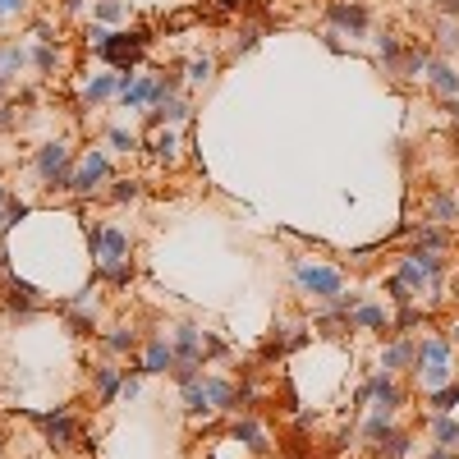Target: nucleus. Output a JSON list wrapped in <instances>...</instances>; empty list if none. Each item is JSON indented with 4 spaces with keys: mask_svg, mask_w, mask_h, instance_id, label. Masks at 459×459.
I'll return each mask as SVG.
<instances>
[{
    "mask_svg": "<svg viewBox=\"0 0 459 459\" xmlns=\"http://www.w3.org/2000/svg\"><path fill=\"white\" fill-rule=\"evenodd\" d=\"M418 377H423L427 391H437V386L450 382V345L446 340H423V349H418Z\"/></svg>",
    "mask_w": 459,
    "mask_h": 459,
    "instance_id": "obj_1",
    "label": "nucleus"
},
{
    "mask_svg": "<svg viewBox=\"0 0 459 459\" xmlns=\"http://www.w3.org/2000/svg\"><path fill=\"white\" fill-rule=\"evenodd\" d=\"M294 271H299V285L313 289L317 299H336L340 289H345V276L331 271V266H294Z\"/></svg>",
    "mask_w": 459,
    "mask_h": 459,
    "instance_id": "obj_2",
    "label": "nucleus"
},
{
    "mask_svg": "<svg viewBox=\"0 0 459 459\" xmlns=\"http://www.w3.org/2000/svg\"><path fill=\"white\" fill-rule=\"evenodd\" d=\"M37 170H42L46 184H60L69 188V152H65V142H51V147H42V156H37Z\"/></svg>",
    "mask_w": 459,
    "mask_h": 459,
    "instance_id": "obj_3",
    "label": "nucleus"
},
{
    "mask_svg": "<svg viewBox=\"0 0 459 459\" xmlns=\"http://www.w3.org/2000/svg\"><path fill=\"white\" fill-rule=\"evenodd\" d=\"M92 243L101 248V266L124 262V253H129V239H124L120 230H92Z\"/></svg>",
    "mask_w": 459,
    "mask_h": 459,
    "instance_id": "obj_4",
    "label": "nucleus"
},
{
    "mask_svg": "<svg viewBox=\"0 0 459 459\" xmlns=\"http://www.w3.org/2000/svg\"><path fill=\"white\" fill-rule=\"evenodd\" d=\"M368 395L377 400V409H382V414H391V409L400 405V386H395L391 377H386V372H382V377H372V382L363 386V395H359V400H368Z\"/></svg>",
    "mask_w": 459,
    "mask_h": 459,
    "instance_id": "obj_5",
    "label": "nucleus"
},
{
    "mask_svg": "<svg viewBox=\"0 0 459 459\" xmlns=\"http://www.w3.org/2000/svg\"><path fill=\"white\" fill-rule=\"evenodd\" d=\"M142 51V37H106V42L97 46V55H106V60H115V65L129 69V60Z\"/></svg>",
    "mask_w": 459,
    "mask_h": 459,
    "instance_id": "obj_6",
    "label": "nucleus"
},
{
    "mask_svg": "<svg viewBox=\"0 0 459 459\" xmlns=\"http://www.w3.org/2000/svg\"><path fill=\"white\" fill-rule=\"evenodd\" d=\"M106 156H88V161L78 165V175L69 179V188H78V193H88V188H97V179H106Z\"/></svg>",
    "mask_w": 459,
    "mask_h": 459,
    "instance_id": "obj_7",
    "label": "nucleus"
},
{
    "mask_svg": "<svg viewBox=\"0 0 459 459\" xmlns=\"http://www.w3.org/2000/svg\"><path fill=\"white\" fill-rule=\"evenodd\" d=\"M427 83L441 92V97H459V74L441 60H427Z\"/></svg>",
    "mask_w": 459,
    "mask_h": 459,
    "instance_id": "obj_8",
    "label": "nucleus"
},
{
    "mask_svg": "<svg viewBox=\"0 0 459 459\" xmlns=\"http://www.w3.org/2000/svg\"><path fill=\"white\" fill-rule=\"evenodd\" d=\"M331 23L349 28V33H363L368 28V10L363 5H331Z\"/></svg>",
    "mask_w": 459,
    "mask_h": 459,
    "instance_id": "obj_9",
    "label": "nucleus"
},
{
    "mask_svg": "<svg viewBox=\"0 0 459 459\" xmlns=\"http://www.w3.org/2000/svg\"><path fill=\"white\" fill-rule=\"evenodd\" d=\"M170 363H175V349H170L165 340H152V345H147V363H142V372H165Z\"/></svg>",
    "mask_w": 459,
    "mask_h": 459,
    "instance_id": "obj_10",
    "label": "nucleus"
},
{
    "mask_svg": "<svg viewBox=\"0 0 459 459\" xmlns=\"http://www.w3.org/2000/svg\"><path fill=\"white\" fill-rule=\"evenodd\" d=\"M42 427H46V437H51V446H69V437H74V427H69L65 414H46Z\"/></svg>",
    "mask_w": 459,
    "mask_h": 459,
    "instance_id": "obj_11",
    "label": "nucleus"
},
{
    "mask_svg": "<svg viewBox=\"0 0 459 459\" xmlns=\"http://www.w3.org/2000/svg\"><path fill=\"white\" fill-rule=\"evenodd\" d=\"M175 354H179V359H188V363H197V331H193V326H179Z\"/></svg>",
    "mask_w": 459,
    "mask_h": 459,
    "instance_id": "obj_12",
    "label": "nucleus"
},
{
    "mask_svg": "<svg viewBox=\"0 0 459 459\" xmlns=\"http://www.w3.org/2000/svg\"><path fill=\"white\" fill-rule=\"evenodd\" d=\"M409 359H418V354H414V345H391V349L382 354V368H386V372H395V368H405Z\"/></svg>",
    "mask_w": 459,
    "mask_h": 459,
    "instance_id": "obj_13",
    "label": "nucleus"
},
{
    "mask_svg": "<svg viewBox=\"0 0 459 459\" xmlns=\"http://www.w3.org/2000/svg\"><path fill=\"white\" fill-rule=\"evenodd\" d=\"M354 322H359V326H386V313L377 303H363L359 313H354Z\"/></svg>",
    "mask_w": 459,
    "mask_h": 459,
    "instance_id": "obj_14",
    "label": "nucleus"
},
{
    "mask_svg": "<svg viewBox=\"0 0 459 459\" xmlns=\"http://www.w3.org/2000/svg\"><path fill=\"white\" fill-rule=\"evenodd\" d=\"M184 400H188V409L197 414V409H207V400H211V395H207V386H197V382H184Z\"/></svg>",
    "mask_w": 459,
    "mask_h": 459,
    "instance_id": "obj_15",
    "label": "nucleus"
},
{
    "mask_svg": "<svg viewBox=\"0 0 459 459\" xmlns=\"http://www.w3.org/2000/svg\"><path fill=\"white\" fill-rule=\"evenodd\" d=\"M432 216H437V220H455V216H459L455 197H446V193H441V197H432Z\"/></svg>",
    "mask_w": 459,
    "mask_h": 459,
    "instance_id": "obj_16",
    "label": "nucleus"
},
{
    "mask_svg": "<svg viewBox=\"0 0 459 459\" xmlns=\"http://www.w3.org/2000/svg\"><path fill=\"white\" fill-rule=\"evenodd\" d=\"M239 441H243V446H253V450H266L262 427H257V423H239Z\"/></svg>",
    "mask_w": 459,
    "mask_h": 459,
    "instance_id": "obj_17",
    "label": "nucleus"
},
{
    "mask_svg": "<svg viewBox=\"0 0 459 459\" xmlns=\"http://www.w3.org/2000/svg\"><path fill=\"white\" fill-rule=\"evenodd\" d=\"M382 455H386V459H405V455H409V437H386Z\"/></svg>",
    "mask_w": 459,
    "mask_h": 459,
    "instance_id": "obj_18",
    "label": "nucleus"
},
{
    "mask_svg": "<svg viewBox=\"0 0 459 459\" xmlns=\"http://www.w3.org/2000/svg\"><path fill=\"white\" fill-rule=\"evenodd\" d=\"M115 386H120L115 368H101V372H97V391H101V395H115Z\"/></svg>",
    "mask_w": 459,
    "mask_h": 459,
    "instance_id": "obj_19",
    "label": "nucleus"
},
{
    "mask_svg": "<svg viewBox=\"0 0 459 459\" xmlns=\"http://www.w3.org/2000/svg\"><path fill=\"white\" fill-rule=\"evenodd\" d=\"M184 115H188V106H184V101H165V106L156 110V120H184Z\"/></svg>",
    "mask_w": 459,
    "mask_h": 459,
    "instance_id": "obj_20",
    "label": "nucleus"
},
{
    "mask_svg": "<svg viewBox=\"0 0 459 459\" xmlns=\"http://www.w3.org/2000/svg\"><path fill=\"white\" fill-rule=\"evenodd\" d=\"M455 400H459V386H446V391H437V414H446V409H455Z\"/></svg>",
    "mask_w": 459,
    "mask_h": 459,
    "instance_id": "obj_21",
    "label": "nucleus"
},
{
    "mask_svg": "<svg viewBox=\"0 0 459 459\" xmlns=\"http://www.w3.org/2000/svg\"><path fill=\"white\" fill-rule=\"evenodd\" d=\"M115 83H120V78H97V83H92V88H88V97H92V101L110 97V92H115Z\"/></svg>",
    "mask_w": 459,
    "mask_h": 459,
    "instance_id": "obj_22",
    "label": "nucleus"
},
{
    "mask_svg": "<svg viewBox=\"0 0 459 459\" xmlns=\"http://www.w3.org/2000/svg\"><path fill=\"white\" fill-rule=\"evenodd\" d=\"M188 78H197V83H207V78H211V60H207V55L188 65Z\"/></svg>",
    "mask_w": 459,
    "mask_h": 459,
    "instance_id": "obj_23",
    "label": "nucleus"
},
{
    "mask_svg": "<svg viewBox=\"0 0 459 459\" xmlns=\"http://www.w3.org/2000/svg\"><path fill=\"white\" fill-rule=\"evenodd\" d=\"M377 51H382V60H400V42H395V37H382V42H377Z\"/></svg>",
    "mask_w": 459,
    "mask_h": 459,
    "instance_id": "obj_24",
    "label": "nucleus"
},
{
    "mask_svg": "<svg viewBox=\"0 0 459 459\" xmlns=\"http://www.w3.org/2000/svg\"><path fill=\"white\" fill-rule=\"evenodd\" d=\"M437 441H441V446H450V441H459V427L441 418V423H437Z\"/></svg>",
    "mask_w": 459,
    "mask_h": 459,
    "instance_id": "obj_25",
    "label": "nucleus"
},
{
    "mask_svg": "<svg viewBox=\"0 0 459 459\" xmlns=\"http://www.w3.org/2000/svg\"><path fill=\"white\" fill-rule=\"evenodd\" d=\"M97 14L110 23V19H120V14H124V5H120V0H101V10H97Z\"/></svg>",
    "mask_w": 459,
    "mask_h": 459,
    "instance_id": "obj_26",
    "label": "nucleus"
},
{
    "mask_svg": "<svg viewBox=\"0 0 459 459\" xmlns=\"http://www.w3.org/2000/svg\"><path fill=\"white\" fill-rule=\"evenodd\" d=\"M133 193H138V184H129V179H124V184H115V193H110V197H115V202H124V197H133Z\"/></svg>",
    "mask_w": 459,
    "mask_h": 459,
    "instance_id": "obj_27",
    "label": "nucleus"
},
{
    "mask_svg": "<svg viewBox=\"0 0 459 459\" xmlns=\"http://www.w3.org/2000/svg\"><path fill=\"white\" fill-rule=\"evenodd\" d=\"M37 65H42V69H55V51H51V46H42V51H37Z\"/></svg>",
    "mask_w": 459,
    "mask_h": 459,
    "instance_id": "obj_28",
    "label": "nucleus"
},
{
    "mask_svg": "<svg viewBox=\"0 0 459 459\" xmlns=\"http://www.w3.org/2000/svg\"><path fill=\"white\" fill-rule=\"evenodd\" d=\"M110 142H115V147H124V152H129V147H133V138H129V133H120V129L110 133Z\"/></svg>",
    "mask_w": 459,
    "mask_h": 459,
    "instance_id": "obj_29",
    "label": "nucleus"
},
{
    "mask_svg": "<svg viewBox=\"0 0 459 459\" xmlns=\"http://www.w3.org/2000/svg\"><path fill=\"white\" fill-rule=\"evenodd\" d=\"M129 345H133V336H124V331H120V336H110V349H129Z\"/></svg>",
    "mask_w": 459,
    "mask_h": 459,
    "instance_id": "obj_30",
    "label": "nucleus"
},
{
    "mask_svg": "<svg viewBox=\"0 0 459 459\" xmlns=\"http://www.w3.org/2000/svg\"><path fill=\"white\" fill-rule=\"evenodd\" d=\"M0 10L10 14V10H23V0H0Z\"/></svg>",
    "mask_w": 459,
    "mask_h": 459,
    "instance_id": "obj_31",
    "label": "nucleus"
},
{
    "mask_svg": "<svg viewBox=\"0 0 459 459\" xmlns=\"http://www.w3.org/2000/svg\"><path fill=\"white\" fill-rule=\"evenodd\" d=\"M5 225H10V211H0V230H5Z\"/></svg>",
    "mask_w": 459,
    "mask_h": 459,
    "instance_id": "obj_32",
    "label": "nucleus"
},
{
    "mask_svg": "<svg viewBox=\"0 0 459 459\" xmlns=\"http://www.w3.org/2000/svg\"><path fill=\"white\" fill-rule=\"evenodd\" d=\"M432 459H450V455H432Z\"/></svg>",
    "mask_w": 459,
    "mask_h": 459,
    "instance_id": "obj_33",
    "label": "nucleus"
}]
</instances>
